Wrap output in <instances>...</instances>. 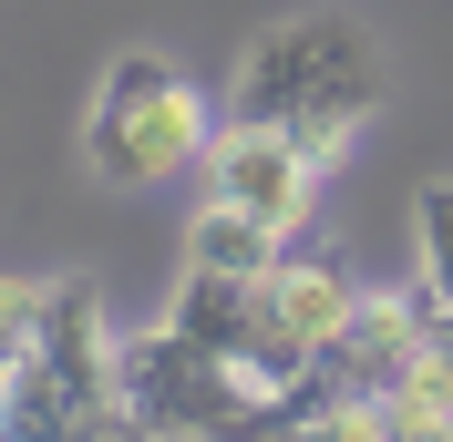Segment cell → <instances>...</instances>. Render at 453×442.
<instances>
[{"mask_svg": "<svg viewBox=\"0 0 453 442\" xmlns=\"http://www.w3.org/2000/svg\"><path fill=\"white\" fill-rule=\"evenodd\" d=\"M412 278L453 309V175H433V186L412 195Z\"/></svg>", "mask_w": 453, "mask_h": 442, "instance_id": "obj_8", "label": "cell"}, {"mask_svg": "<svg viewBox=\"0 0 453 442\" xmlns=\"http://www.w3.org/2000/svg\"><path fill=\"white\" fill-rule=\"evenodd\" d=\"M279 257H288V237H279V226L237 217V206H217V195H206V217L186 226V268H196V278H248V288H257Z\"/></svg>", "mask_w": 453, "mask_h": 442, "instance_id": "obj_7", "label": "cell"}, {"mask_svg": "<svg viewBox=\"0 0 453 442\" xmlns=\"http://www.w3.org/2000/svg\"><path fill=\"white\" fill-rule=\"evenodd\" d=\"M196 165H206V195H217V206L279 226V237H299V226L319 217V165L299 155V134H279V124H237V113H226Z\"/></svg>", "mask_w": 453, "mask_h": 442, "instance_id": "obj_4", "label": "cell"}, {"mask_svg": "<svg viewBox=\"0 0 453 442\" xmlns=\"http://www.w3.org/2000/svg\"><path fill=\"white\" fill-rule=\"evenodd\" d=\"M0 381H11V370H0Z\"/></svg>", "mask_w": 453, "mask_h": 442, "instance_id": "obj_10", "label": "cell"}, {"mask_svg": "<svg viewBox=\"0 0 453 442\" xmlns=\"http://www.w3.org/2000/svg\"><path fill=\"white\" fill-rule=\"evenodd\" d=\"M381 83H392V72H381V42L350 21V11H288V21H268L248 52H237L226 113L299 134V155L330 175L340 155H350V134L381 113Z\"/></svg>", "mask_w": 453, "mask_h": 442, "instance_id": "obj_1", "label": "cell"}, {"mask_svg": "<svg viewBox=\"0 0 453 442\" xmlns=\"http://www.w3.org/2000/svg\"><path fill=\"white\" fill-rule=\"evenodd\" d=\"M206 134H217V113H206V93L175 72L165 52H113L104 83H93L83 103V165L104 175V186H165L175 165H196Z\"/></svg>", "mask_w": 453, "mask_h": 442, "instance_id": "obj_2", "label": "cell"}, {"mask_svg": "<svg viewBox=\"0 0 453 442\" xmlns=\"http://www.w3.org/2000/svg\"><path fill=\"white\" fill-rule=\"evenodd\" d=\"M257 299H268V319H279L288 339H299V350H330L340 330H350V309H361V288H350V278L330 268V257H279V268L257 278Z\"/></svg>", "mask_w": 453, "mask_h": 442, "instance_id": "obj_6", "label": "cell"}, {"mask_svg": "<svg viewBox=\"0 0 453 442\" xmlns=\"http://www.w3.org/2000/svg\"><path fill=\"white\" fill-rule=\"evenodd\" d=\"M42 309H52V278H0V370L42 350Z\"/></svg>", "mask_w": 453, "mask_h": 442, "instance_id": "obj_9", "label": "cell"}, {"mask_svg": "<svg viewBox=\"0 0 453 442\" xmlns=\"http://www.w3.org/2000/svg\"><path fill=\"white\" fill-rule=\"evenodd\" d=\"M423 370V288L402 278V288H361V309H350V330L319 350V381L330 391H381L392 381H412Z\"/></svg>", "mask_w": 453, "mask_h": 442, "instance_id": "obj_5", "label": "cell"}, {"mask_svg": "<svg viewBox=\"0 0 453 442\" xmlns=\"http://www.w3.org/2000/svg\"><path fill=\"white\" fill-rule=\"evenodd\" d=\"M113 381H124V401H134L144 422H155V442H268V422L299 401V391H257L237 360H217L206 339H186L175 319H155V330H134L124 350H113Z\"/></svg>", "mask_w": 453, "mask_h": 442, "instance_id": "obj_3", "label": "cell"}]
</instances>
